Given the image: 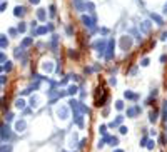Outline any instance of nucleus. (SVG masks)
I'll list each match as a JSON object with an SVG mask.
<instances>
[{"label":"nucleus","mask_w":167,"mask_h":152,"mask_svg":"<svg viewBox=\"0 0 167 152\" xmlns=\"http://www.w3.org/2000/svg\"><path fill=\"white\" fill-rule=\"evenodd\" d=\"M105 47H107V38L105 37H99L95 42H92V48L97 50L99 57H104V54H105Z\"/></svg>","instance_id":"nucleus-1"},{"label":"nucleus","mask_w":167,"mask_h":152,"mask_svg":"<svg viewBox=\"0 0 167 152\" xmlns=\"http://www.w3.org/2000/svg\"><path fill=\"white\" fill-rule=\"evenodd\" d=\"M114 55H115V40L114 38H107V47H105L104 57H105V60H112Z\"/></svg>","instance_id":"nucleus-2"},{"label":"nucleus","mask_w":167,"mask_h":152,"mask_svg":"<svg viewBox=\"0 0 167 152\" xmlns=\"http://www.w3.org/2000/svg\"><path fill=\"white\" fill-rule=\"evenodd\" d=\"M80 20H82L84 27H87V29H90V30H95V24H97V20H95L94 15L89 17V15H85V13H82V15H80Z\"/></svg>","instance_id":"nucleus-3"},{"label":"nucleus","mask_w":167,"mask_h":152,"mask_svg":"<svg viewBox=\"0 0 167 152\" xmlns=\"http://www.w3.org/2000/svg\"><path fill=\"white\" fill-rule=\"evenodd\" d=\"M132 44H134V40H132V37L130 35H122L120 37V40H119V45H120V50H130V47H132Z\"/></svg>","instance_id":"nucleus-4"},{"label":"nucleus","mask_w":167,"mask_h":152,"mask_svg":"<svg viewBox=\"0 0 167 152\" xmlns=\"http://www.w3.org/2000/svg\"><path fill=\"white\" fill-rule=\"evenodd\" d=\"M0 139L3 141V142H7L12 139V130H10V127L7 124H2L0 125Z\"/></svg>","instance_id":"nucleus-5"},{"label":"nucleus","mask_w":167,"mask_h":152,"mask_svg":"<svg viewBox=\"0 0 167 152\" xmlns=\"http://www.w3.org/2000/svg\"><path fill=\"white\" fill-rule=\"evenodd\" d=\"M150 20L152 22H156L159 27H162L164 24H166V20H164V17L160 15V13H156V12H150Z\"/></svg>","instance_id":"nucleus-6"},{"label":"nucleus","mask_w":167,"mask_h":152,"mask_svg":"<svg viewBox=\"0 0 167 152\" xmlns=\"http://www.w3.org/2000/svg\"><path fill=\"white\" fill-rule=\"evenodd\" d=\"M54 69H55V67H54V62H52V60H44V62H42V70H44V72L50 74V72H54Z\"/></svg>","instance_id":"nucleus-7"},{"label":"nucleus","mask_w":167,"mask_h":152,"mask_svg":"<svg viewBox=\"0 0 167 152\" xmlns=\"http://www.w3.org/2000/svg\"><path fill=\"white\" fill-rule=\"evenodd\" d=\"M47 32H49L47 25H42V27H37V29L32 32V37H40V35H45Z\"/></svg>","instance_id":"nucleus-8"},{"label":"nucleus","mask_w":167,"mask_h":152,"mask_svg":"<svg viewBox=\"0 0 167 152\" xmlns=\"http://www.w3.org/2000/svg\"><path fill=\"white\" fill-rule=\"evenodd\" d=\"M139 29H140V32H142V34H149V32H150V29H152L150 20H144V22L140 24V27H139Z\"/></svg>","instance_id":"nucleus-9"},{"label":"nucleus","mask_w":167,"mask_h":152,"mask_svg":"<svg viewBox=\"0 0 167 152\" xmlns=\"http://www.w3.org/2000/svg\"><path fill=\"white\" fill-rule=\"evenodd\" d=\"M74 7L77 12H85V0H74Z\"/></svg>","instance_id":"nucleus-10"},{"label":"nucleus","mask_w":167,"mask_h":152,"mask_svg":"<svg viewBox=\"0 0 167 152\" xmlns=\"http://www.w3.org/2000/svg\"><path fill=\"white\" fill-rule=\"evenodd\" d=\"M50 47H52L54 52H57V48H59V35L57 34H54L52 38H50Z\"/></svg>","instance_id":"nucleus-11"},{"label":"nucleus","mask_w":167,"mask_h":152,"mask_svg":"<svg viewBox=\"0 0 167 152\" xmlns=\"http://www.w3.org/2000/svg\"><path fill=\"white\" fill-rule=\"evenodd\" d=\"M57 114L62 120H65V119H69V109L67 107H60L59 110H57Z\"/></svg>","instance_id":"nucleus-12"},{"label":"nucleus","mask_w":167,"mask_h":152,"mask_svg":"<svg viewBox=\"0 0 167 152\" xmlns=\"http://www.w3.org/2000/svg\"><path fill=\"white\" fill-rule=\"evenodd\" d=\"M74 119H75V122H77L79 127H84V117H82V114H80L79 110L74 112Z\"/></svg>","instance_id":"nucleus-13"},{"label":"nucleus","mask_w":167,"mask_h":152,"mask_svg":"<svg viewBox=\"0 0 167 152\" xmlns=\"http://www.w3.org/2000/svg\"><path fill=\"white\" fill-rule=\"evenodd\" d=\"M13 15H15V17H23V15H25V7L17 5V7L13 9Z\"/></svg>","instance_id":"nucleus-14"},{"label":"nucleus","mask_w":167,"mask_h":152,"mask_svg":"<svg viewBox=\"0 0 167 152\" xmlns=\"http://www.w3.org/2000/svg\"><path fill=\"white\" fill-rule=\"evenodd\" d=\"M37 19H39L40 22H45V20H47V10L45 9H39L37 10Z\"/></svg>","instance_id":"nucleus-15"},{"label":"nucleus","mask_w":167,"mask_h":152,"mask_svg":"<svg viewBox=\"0 0 167 152\" xmlns=\"http://www.w3.org/2000/svg\"><path fill=\"white\" fill-rule=\"evenodd\" d=\"M25 127H27V122L25 120H17V124H15V130L17 132H23Z\"/></svg>","instance_id":"nucleus-16"},{"label":"nucleus","mask_w":167,"mask_h":152,"mask_svg":"<svg viewBox=\"0 0 167 152\" xmlns=\"http://www.w3.org/2000/svg\"><path fill=\"white\" fill-rule=\"evenodd\" d=\"M32 44H34V37H25L23 40H22L20 47H22V48H27V47H30Z\"/></svg>","instance_id":"nucleus-17"},{"label":"nucleus","mask_w":167,"mask_h":152,"mask_svg":"<svg viewBox=\"0 0 167 152\" xmlns=\"http://www.w3.org/2000/svg\"><path fill=\"white\" fill-rule=\"evenodd\" d=\"M7 45H9V38H7V35L0 34V48H7Z\"/></svg>","instance_id":"nucleus-18"},{"label":"nucleus","mask_w":167,"mask_h":152,"mask_svg":"<svg viewBox=\"0 0 167 152\" xmlns=\"http://www.w3.org/2000/svg\"><path fill=\"white\" fill-rule=\"evenodd\" d=\"M137 112H140V107H139V105H135L134 109H129V110H127V115H129V117H135V114H137Z\"/></svg>","instance_id":"nucleus-19"},{"label":"nucleus","mask_w":167,"mask_h":152,"mask_svg":"<svg viewBox=\"0 0 167 152\" xmlns=\"http://www.w3.org/2000/svg\"><path fill=\"white\" fill-rule=\"evenodd\" d=\"M130 34H132V35L135 37V40H137V42H142V40H144V38H142V35L139 34V30H137V29H130Z\"/></svg>","instance_id":"nucleus-20"},{"label":"nucleus","mask_w":167,"mask_h":152,"mask_svg":"<svg viewBox=\"0 0 167 152\" xmlns=\"http://www.w3.org/2000/svg\"><path fill=\"white\" fill-rule=\"evenodd\" d=\"M85 10L90 12V13H94V12H95V5H94L92 2H87V0H85Z\"/></svg>","instance_id":"nucleus-21"},{"label":"nucleus","mask_w":167,"mask_h":152,"mask_svg":"<svg viewBox=\"0 0 167 152\" xmlns=\"http://www.w3.org/2000/svg\"><path fill=\"white\" fill-rule=\"evenodd\" d=\"M49 15L50 17H55V15H57V7H55L54 3H50L49 5Z\"/></svg>","instance_id":"nucleus-22"},{"label":"nucleus","mask_w":167,"mask_h":152,"mask_svg":"<svg viewBox=\"0 0 167 152\" xmlns=\"http://www.w3.org/2000/svg\"><path fill=\"white\" fill-rule=\"evenodd\" d=\"M25 30H27V24H25V22H20L19 25H17V32H19V34H23Z\"/></svg>","instance_id":"nucleus-23"},{"label":"nucleus","mask_w":167,"mask_h":152,"mask_svg":"<svg viewBox=\"0 0 167 152\" xmlns=\"http://www.w3.org/2000/svg\"><path fill=\"white\" fill-rule=\"evenodd\" d=\"M124 97H125V99H130V100H135V99H137V94H134V92H130V90H125Z\"/></svg>","instance_id":"nucleus-24"},{"label":"nucleus","mask_w":167,"mask_h":152,"mask_svg":"<svg viewBox=\"0 0 167 152\" xmlns=\"http://www.w3.org/2000/svg\"><path fill=\"white\" fill-rule=\"evenodd\" d=\"M15 107L17 109H25V100L23 99H17L15 100Z\"/></svg>","instance_id":"nucleus-25"},{"label":"nucleus","mask_w":167,"mask_h":152,"mask_svg":"<svg viewBox=\"0 0 167 152\" xmlns=\"http://www.w3.org/2000/svg\"><path fill=\"white\" fill-rule=\"evenodd\" d=\"M77 92H79V87H77V85H70L69 90H67V94H69V95H75Z\"/></svg>","instance_id":"nucleus-26"},{"label":"nucleus","mask_w":167,"mask_h":152,"mask_svg":"<svg viewBox=\"0 0 167 152\" xmlns=\"http://www.w3.org/2000/svg\"><path fill=\"white\" fill-rule=\"evenodd\" d=\"M122 119H124V117H122V115H119V117L115 119V120H114V122H110V124H109V127H117L119 124L122 122Z\"/></svg>","instance_id":"nucleus-27"},{"label":"nucleus","mask_w":167,"mask_h":152,"mask_svg":"<svg viewBox=\"0 0 167 152\" xmlns=\"http://www.w3.org/2000/svg\"><path fill=\"white\" fill-rule=\"evenodd\" d=\"M30 107H37V105H39V97H37V95H34V97H32V99H30Z\"/></svg>","instance_id":"nucleus-28"},{"label":"nucleus","mask_w":167,"mask_h":152,"mask_svg":"<svg viewBox=\"0 0 167 152\" xmlns=\"http://www.w3.org/2000/svg\"><path fill=\"white\" fill-rule=\"evenodd\" d=\"M3 64H5V65H3V70H5V72H10V70H12V62H10V60H5V62H3Z\"/></svg>","instance_id":"nucleus-29"},{"label":"nucleus","mask_w":167,"mask_h":152,"mask_svg":"<svg viewBox=\"0 0 167 152\" xmlns=\"http://www.w3.org/2000/svg\"><path fill=\"white\" fill-rule=\"evenodd\" d=\"M107 142H110V145H117L119 139H117V137H107Z\"/></svg>","instance_id":"nucleus-30"},{"label":"nucleus","mask_w":167,"mask_h":152,"mask_svg":"<svg viewBox=\"0 0 167 152\" xmlns=\"http://www.w3.org/2000/svg\"><path fill=\"white\" fill-rule=\"evenodd\" d=\"M99 32H100V35H102V37H105V35H109V32H110V30H109L107 27H102V29H99Z\"/></svg>","instance_id":"nucleus-31"},{"label":"nucleus","mask_w":167,"mask_h":152,"mask_svg":"<svg viewBox=\"0 0 167 152\" xmlns=\"http://www.w3.org/2000/svg\"><path fill=\"white\" fill-rule=\"evenodd\" d=\"M0 152H12V145H7V144L2 145V147H0Z\"/></svg>","instance_id":"nucleus-32"},{"label":"nucleus","mask_w":167,"mask_h":152,"mask_svg":"<svg viewBox=\"0 0 167 152\" xmlns=\"http://www.w3.org/2000/svg\"><path fill=\"white\" fill-rule=\"evenodd\" d=\"M149 119H150V122H156V120H157V112H156V110H152Z\"/></svg>","instance_id":"nucleus-33"},{"label":"nucleus","mask_w":167,"mask_h":152,"mask_svg":"<svg viewBox=\"0 0 167 152\" xmlns=\"http://www.w3.org/2000/svg\"><path fill=\"white\" fill-rule=\"evenodd\" d=\"M69 57H72V59H77V57H79V54H77V52H75L74 48H70V50H69Z\"/></svg>","instance_id":"nucleus-34"},{"label":"nucleus","mask_w":167,"mask_h":152,"mask_svg":"<svg viewBox=\"0 0 167 152\" xmlns=\"http://www.w3.org/2000/svg\"><path fill=\"white\" fill-rule=\"evenodd\" d=\"M99 130H100L102 135H107V125H100V127H99Z\"/></svg>","instance_id":"nucleus-35"},{"label":"nucleus","mask_w":167,"mask_h":152,"mask_svg":"<svg viewBox=\"0 0 167 152\" xmlns=\"http://www.w3.org/2000/svg\"><path fill=\"white\" fill-rule=\"evenodd\" d=\"M149 62H150V60H149V57H144L142 60H140V65H142V67H147Z\"/></svg>","instance_id":"nucleus-36"},{"label":"nucleus","mask_w":167,"mask_h":152,"mask_svg":"<svg viewBox=\"0 0 167 152\" xmlns=\"http://www.w3.org/2000/svg\"><path fill=\"white\" fill-rule=\"evenodd\" d=\"M115 109H117V110H122V109H124V102H122V100H117V102H115Z\"/></svg>","instance_id":"nucleus-37"},{"label":"nucleus","mask_w":167,"mask_h":152,"mask_svg":"<svg viewBox=\"0 0 167 152\" xmlns=\"http://www.w3.org/2000/svg\"><path fill=\"white\" fill-rule=\"evenodd\" d=\"M9 35H10V37H17V35H19L17 29H10V30H9Z\"/></svg>","instance_id":"nucleus-38"},{"label":"nucleus","mask_w":167,"mask_h":152,"mask_svg":"<svg viewBox=\"0 0 167 152\" xmlns=\"http://www.w3.org/2000/svg\"><path fill=\"white\" fill-rule=\"evenodd\" d=\"M154 145H156L154 141H147V144H146V147H147V149H154Z\"/></svg>","instance_id":"nucleus-39"},{"label":"nucleus","mask_w":167,"mask_h":152,"mask_svg":"<svg viewBox=\"0 0 167 152\" xmlns=\"http://www.w3.org/2000/svg\"><path fill=\"white\" fill-rule=\"evenodd\" d=\"M65 32H67V35H72V34H74V29H72L70 25H67V27H65Z\"/></svg>","instance_id":"nucleus-40"},{"label":"nucleus","mask_w":167,"mask_h":152,"mask_svg":"<svg viewBox=\"0 0 167 152\" xmlns=\"http://www.w3.org/2000/svg\"><path fill=\"white\" fill-rule=\"evenodd\" d=\"M5 9H7V2H0V12H3Z\"/></svg>","instance_id":"nucleus-41"},{"label":"nucleus","mask_w":167,"mask_h":152,"mask_svg":"<svg viewBox=\"0 0 167 152\" xmlns=\"http://www.w3.org/2000/svg\"><path fill=\"white\" fill-rule=\"evenodd\" d=\"M164 120L167 122V102L164 104Z\"/></svg>","instance_id":"nucleus-42"},{"label":"nucleus","mask_w":167,"mask_h":152,"mask_svg":"<svg viewBox=\"0 0 167 152\" xmlns=\"http://www.w3.org/2000/svg\"><path fill=\"white\" fill-rule=\"evenodd\" d=\"M5 60H7V55L3 52H0V62H5Z\"/></svg>","instance_id":"nucleus-43"},{"label":"nucleus","mask_w":167,"mask_h":152,"mask_svg":"<svg viewBox=\"0 0 167 152\" xmlns=\"http://www.w3.org/2000/svg\"><path fill=\"white\" fill-rule=\"evenodd\" d=\"M159 60H160L162 64H164V62H167V54H164V55H160V59H159Z\"/></svg>","instance_id":"nucleus-44"},{"label":"nucleus","mask_w":167,"mask_h":152,"mask_svg":"<svg viewBox=\"0 0 167 152\" xmlns=\"http://www.w3.org/2000/svg\"><path fill=\"white\" fill-rule=\"evenodd\" d=\"M160 40H162V42H166V40H167V32H162V35H160Z\"/></svg>","instance_id":"nucleus-45"},{"label":"nucleus","mask_w":167,"mask_h":152,"mask_svg":"<svg viewBox=\"0 0 167 152\" xmlns=\"http://www.w3.org/2000/svg\"><path fill=\"white\" fill-rule=\"evenodd\" d=\"M5 82H7V77H5V75H0V85H2V84H5Z\"/></svg>","instance_id":"nucleus-46"},{"label":"nucleus","mask_w":167,"mask_h":152,"mask_svg":"<svg viewBox=\"0 0 167 152\" xmlns=\"http://www.w3.org/2000/svg\"><path fill=\"white\" fill-rule=\"evenodd\" d=\"M109 82H110V85H115V84H117V80H115L114 77H110V79H109Z\"/></svg>","instance_id":"nucleus-47"},{"label":"nucleus","mask_w":167,"mask_h":152,"mask_svg":"<svg viewBox=\"0 0 167 152\" xmlns=\"http://www.w3.org/2000/svg\"><path fill=\"white\" fill-rule=\"evenodd\" d=\"M5 119H7V122H10V120H12V119H13V114H7V117H5Z\"/></svg>","instance_id":"nucleus-48"},{"label":"nucleus","mask_w":167,"mask_h":152,"mask_svg":"<svg viewBox=\"0 0 167 152\" xmlns=\"http://www.w3.org/2000/svg\"><path fill=\"white\" fill-rule=\"evenodd\" d=\"M47 29H49V32H52V30H54V24H52V22H49V25H47Z\"/></svg>","instance_id":"nucleus-49"},{"label":"nucleus","mask_w":167,"mask_h":152,"mask_svg":"<svg viewBox=\"0 0 167 152\" xmlns=\"http://www.w3.org/2000/svg\"><path fill=\"white\" fill-rule=\"evenodd\" d=\"M127 130H129L127 127H120V134H127Z\"/></svg>","instance_id":"nucleus-50"},{"label":"nucleus","mask_w":167,"mask_h":152,"mask_svg":"<svg viewBox=\"0 0 167 152\" xmlns=\"http://www.w3.org/2000/svg\"><path fill=\"white\" fill-rule=\"evenodd\" d=\"M30 27H32V29L35 30V29H37V22H35V20H34V22H32V24H30Z\"/></svg>","instance_id":"nucleus-51"},{"label":"nucleus","mask_w":167,"mask_h":152,"mask_svg":"<svg viewBox=\"0 0 167 152\" xmlns=\"http://www.w3.org/2000/svg\"><path fill=\"white\" fill-rule=\"evenodd\" d=\"M30 3H32V5H39L40 0H30Z\"/></svg>","instance_id":"nucleus-52"},{"label":"nucleus","mask_w":167,"mask_h":152,"mask_svg":"<svg viewBox=\"0 0 167 152\" xmlns=\"http://www.w3.org/2000/svg\"><path fill=\"white\" fill-rule=\"evenodd\" d=\"M162 13H164V15H167V3L164 5V9H162Z\"/></svg>","instance_id":"nucleus-53"},{"label":"nucleus","mask_w":167,"mask_h":152,"mask_svg":"<svg viewBox=\"0 0 167 152\" xmlns=\"http://www.w3.org/2000/svg\"><path fill=\"white\" fill-rule=\"evenodd\" d=\"M114 152H124V151H120V149H115V151H114Z\"/></svg>","instance_id":"nucleus-54"},{"label":"nucleus","mask_w":167,"mask_h":152,"mask_svg":"<svg viewBox=\"0 0 167 152\" xmlns=\"http://www.w3.org/2000/svg\"><path fill=\"white\" fill-rule=\"evenodd\" d=\"M2 70H3V67H0V72H2Z\"/></svg>","instance_id":"nucleus-55"}]
</instances>
